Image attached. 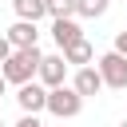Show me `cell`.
<instances>
[{
	"mask_svg": "<svg viewBox=\"0 0 127 127\" xmlns=\"http://www.w3.org/2000/svg\"><path fill=\"white\" fill-rule=\"evenodd\" d=\"M115 52H119V56H127V28H123V32H115Z\"/></svg>",
	"mask_w": 127,
	"mask_h": 127,
	"instance_id": "14",
	"label": "cell"
},
{
	"mask_svg": "<svg viewBox=\"0 0 127 127\" xmlns=\"http://www.w3.org/2000/svg\"><path fill=\"white\" fill-rule=\"evenodd\" d=\"M12 12H16V20L40 24V20L48 16V0H12Z\"/></svg>",
	"mask_w": 127,
	"mask_h": 127,
	"instance_id": "10",
	"label": "cell"
},
{
	"mask_svg": "<svg viewBox=\"0 0 127 127\" xmlns=\"http://www.w3.org/2000/svg\"><path fill=\"white\" fill-rule=\"evenodd\" d=\"M71 87L83 95V99H91V95H99L107 83H103V75H99V67L91 64V67H75L71 71Z\"/></svg>",
	"mask_w": 127,
	"mask_h": 127,
	"instance_id": "6",
	"label": "cell"
},
{
	"mask_svg": "<svg viewBox=\"0 0 127 127\" xmlns=\"http://www.w3.org/2000/svg\"><path fill=\"white\" fill-rule=\"evenodd\" d=\"M0 127H4V119H0Z\"/></svg>",
	"mask_w": 127,
	"mask_h": 127,
	"instance_id": "18",
	"label": "cell"
},
{
	"mask_svg": "<svg viewBox=\"0 0 127 127\" xmlns=\"http://www.w3.org/2000/svg\"><path fill=\"white\" fill-rule=\"evenodd\" d=\"M52 40H56V48H60V52H64V48H71V44H79V40H83L79 16H71V20H52Z\"/></svg>",
	"mask_w": 127,
	"mask_h": 127,
	"instance_id": "7",
	"label": "cell"
},
{
	"mask_svg": "<svg viewBox=\"0 0 127 127\" xmlns=\"http://www.w3.org/2000/svg\"><path fill=\"white\" fill-rule=\"evenodd\" d=\"M79 0H48V20H71Z\"/></svg>",
	"mask_w": 127,
	"mask_h": 127,
	"instance_id": "12",
	"label": "cell"
},
{
	"mask_svg": "<svg viewBox=\"0 0 127 127\" xmlns=\"http://www.w3.org/2000/svg\"><path fill=\"white\" fill-rule=\"evenodd\" d=\"M4 36L12 40V48H36V40H40V24H32V20H16Z\"/></svg>",
	"mask_w": 127,
	"mask_h": 127,
	"instance_id": "8",
	"label": "cell"
},
{
	"mask_svg": "<svg viewBox=\"0 0 127 127\" xmlns=\"http://www.w3.org/2000/svg\"><path fill=\"white\" fill-rule=\"evenodd\" d=\"M4 91H8V79H4V71H0V95H4Z\"/></svg>",
	"mask_w": 127,
	"mask_h": 127,
	"instance_id": "16",
	"label": "cell"
},
{
	"mask_svg": "<svg viewBox=\"0 0 127 127\" xmlns=\"http://www.w3.org/2000/svg\"><path fill=\"white\" fill-rule=\"evenodd\" d=\"M12 52H16V48H12V40H8L4 32H0V67L8 64V56H12Z\"/></svg>",
	"mask_w": 127,
	"mask_h": 127,
	"instance_id": "13",
	"label": "cell"
},
{
	"mask_svg": "<svg viewBox=\"0 0 127 127\" xmlns=\"http://www.w3.org/2000/svg\"><path fill=\"white\" fill-rule=\"evenodd\" d=\"M67 75H71V64L64 60V52H52V56H44V64H40V83L52 91V87H64L67 83Z\"/></svg>",
	"mask_w": 127,
	"mask_h": 127,
	"instance_id": "4",
	"label": "cell"
},
{
	"mask_svg": "<svg viewBox=\"0 0 127 127\" xmlns=\"http://www.w3.org/2000/svg\"><path fill=\"white\" fill-rule=\"evenodd\" d=\"M79 111H83V95H79L71 83L48 91V115H56V119H75Z\"/></svg>",
	"mask_w": 127,
	"mask_h": 127,
	"instance_id": "2",
	"label": "cell"
},
{
	"mask_svg": "<svg viewBox=\"0 0 127 127\" xmlns=\"http://www.w3.org/2000/svg\"><path fill=\"white\" fill-rule=\"evenodd\" d=\"M16 127H44V123H40V115H24V119H20Z\"/></svg>",
	"mask_w": 127,
	"mask_h": 127,
	"instance_id": "15",
	"label": "cell"
},
{
	"mask_svg": "<svg viewBox=\"0 0 127 127\" xmlns=\"http://www.w3.org/2000/svg\"><path fill=\"white\" fill-rule=\"evenodd\" d=\"M64 60L71 64V71H75V67H91V64H95V48H91L87 40H79V44L64 48Z\"/></svg>",
	"mask_w": 127,
	"mask_h": 127,
	"instance_id": "9",
	"label": "cell"
},
{
	"mask_svg": "<svg viewBox=\"0 0 127 127\" xmlns=\"http://www.w3.org/2000/svg\"><path fill=\"white\" fill-rule=\"evenodd\" d=\"M119 127H127V119H123V123H119Z\"/></svg>",
	"mask_w": 127,
	"mask_h": 127,
	"instance_id": "17",
	"label": "cell"
},
{
	"mask_svg": "<svg viewBox=\"0 0 127 127\" xmlns=\"http://www.w3.org/2000/svg\"><path fill=\"white\" fill-rule=\"evenodd\" d=\"M95 67H99V75H103V83L111 91H127V56H119L111 48V52H103L95 60Z\"/></svg>",
	"mask_w": 127,
	"mask_h": 127,
	"instance_id": "3",
	"label": "cell"
},
{
	"mask_svg": "<svg viewBox=\"0 0 127 127\" xmlns=\"http://www.w3.org/2000/svg\"><path fill=\"white\" fill-rule=\"evenodd\" d=\"M40 64H44V52H40V48H16L0 71H4V79H8V83L24 87V83H32V79L40 75Z\"/></svg>",
	"mask_w": 127,
	"mask_h": 127,
	"instance_id": "1",
	"label": "cell"
},
{
	"mask_svg": "<svg viewBox=\"0 0 127 127\" xmlns=\"http://www.w3.org/2000/svg\"><path fill=\"white\" fill-rule=\"evenodd\" d=\"M107 8H111V0H79L75 16L79 20H99V16H107Z\"/></svg>",
	"mask_w": 127,
	"mask_h": 127,
	"instance_id": "11",
	"label": "cell"
},
{
	"mask_svg": "<svg viewBox=\"0 0 127 127\" xmlns=\"http://www.w3.org/2000/svg\"><path fill=\"white\" fill-rule=\"evenodd\" d=\"M16 103H20L24 115H40V111H48V87L40 79H32V83L16 87Z\"/></svg>",
	"mask_w": 127,
	"mask_h": 127,
	"instance_id": "5",
	"label": "cell"
}]
</instances>
